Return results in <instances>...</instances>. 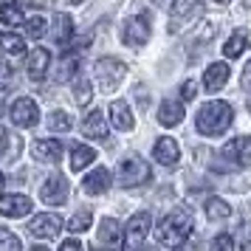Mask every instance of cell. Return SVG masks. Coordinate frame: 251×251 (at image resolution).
<instances>
[{"instance_id": "obj_31", "label": "cell", "mask_w": 251, "mask_h": 251, "mask_svg": "<svg viewBox=\"0 0 251 251\" xmlns=\"http://www.w3.org/2000/svg\"><path fill=\"white\" fill-rule=\"evenodd\" d=\"M48 127H51L54 133H68L71 130V116L62 113V110H57V113L48 116Z\"/></svg>"}, {"instance_id": "obj_5", "label": "cell", "mask_w": 251, "mask_h": 251, "mask_svg": "<svg viewBox=\"0 0 251 251\" xmlns=\"http://www.w3.org/2000/svg\"><path fill=\"white\" fill-rule=\"evenodd\" d=\"M201 14V0H172V12H170V31H181L192 23Z\"/></svg>"}, {"instance_id": "obj_19", "label": "cell", "mask_w": 251, "mask_h": 251, "mask_svg": "<svg viewBox=\"0 0 251 251\" xmlns=\"http://www.w3.org/2000/svg\"><path fill=\"white\" fill-rule=\"evenodd\" d=\"M51 37H54V43L57 46H68L71 37H74V20H71L68 14H54V31H51Z\"/></svg>"}, {"instance_id": "obj_35", "label": "cell", "mask_w": 251, "mask_h": 251, "mask_svg": "<svg viewBox=\"0 0 251 251\" xmlns=\"http://www.w3.org/2000/svg\"><path fill=\"white\" fill-rule=\"evenodd\" d=\"M14 138L9 136V130H3V127H0V158H3V155H9V144H12Z\"/></svg>"}, {"instance_id": "obj_34", "label": "cell", "mask_w": 251, "mask_h": 251, "mask_svg": "<svg viewBox=\"0 0 251 251\" xmlns=\"http://www.w3.org/2000/svg\"><path fill=\"white\" fill-rule=\"evenodd\" d=\"M74 71H76V57L74 54H68V59H62V65H59V79L65 82L74 76Z\"/></svg>"}, {"instance_id": "obj_36", "label": "cell", "mask_w": 251, "mask_h": 251, "mask_svg": "<svg viewBox=\"0 0 251 251\" xmlns=\"http://www.w3.org/2000/svg\"><path fill=\"white\" fill-rule=\"evenodd\" d=\"M212 249H234V240L228 237V234H217L212 240Z\"/></svg>"}, {"instance_id": "obj_12", "label": "cell", "mask_w": 251, "mask_h": 251, "mask_svg": "<svg viewBox=\"0 0 251 251\" xmlns=\"http://www.w3.org/2000/svg\"><path fill=\"white\" fill-rule=\"evenodd\" d=\"M152 155L158 161L161 167H172V164H178V155H181V150H178V141L170 136H161L155 141V147H152Z\"/></svg>"}, {"instance_id": "obj_20", "label": "cell", "mask_w": 251, "mask_h": 251, "mask_svg": "<svg viewBox=\"0 0 251 251\" xmlns=\"http://www.w3.org/2000/svg\"><path fill=\"white\" fill-rule=\"evenodd\" d=\"M99 243H102V246H122V243H125L116 217H104L102 220V226H99Z\"/></svg>"}, {"instance_id": "obj_25", "label": "cell", "mask_w": 251, "mask_h": 251, "mask_svg": "<svg viewBox=\"0 0 251 251\" xmlns=\"http://www.w3.org/2000/svg\"><path fill=\"white\" fill-rule=\"evenodd\" d=\"M228 215H231V209H228V203L223 198H209V201H206V217H209V220L220 223V220H226Z\"/></svg>"}, {"instance_id": "obj_2", "label": "cell", "mask_w": 251, "mask_h": 251, "mask_svg": "<svg viewBox=\"0 0 251 251\" xmlns=\"http://www.w3.org/2000/svg\"><path fill=\"white\" fill-rule=\"evenodd\" d=\"M234 122V110L228 102H206L198 110V133L203 136H223Z\"/></svg>"}, {"instance_id": "obj_27", "label": "cell", "mask_w": 251, "mask_h": 251, "mask_svg": "<svg viewBox=\"0 0 251 251\" xmlns=\"http://www.w3.org/2000/svg\"><path fill=\"white\" fill-rule=\"evenodd\" d=\"M0 23L3 25H20L23 23V9H20V3H3V6H0Z\"/></svg>"}, {"instance_id": "obj_6", "label": "cell", "mask_w": 251, "mask_h": 251, "mask_svg": "<svg viewBox=\"0 0 251 251\" xmlns=\"http://www.w3.org/2000/svg\"><path fill=\"white\" fill-rule=\"evenodd\" d=\"M40 198H43V203L48 206H59L65 203V198H68V181H65V175H48L43 186H40Z\"/></svg>"}, {"instance_id": "obj_28", "label": "cell", "mask_w": 251, "mask_h": 251, "mask_svg": "<svg viewBox=\"0 0 251 251\" xmlns=\"http://www.w3.org/2000/svg\"><path fill=\"white\" fill-rule=\"evenodd\" d=\"M14 82H17V68H14V62L0 57V91L14 88Z\"/></svg>"}, {"instance_id": "obj_16", "label": "cell", "mask_w": 251, "mask_h": 251, "mask_svg": "<svg viewBox=\"0 0 251 251\" xmlns=\"http://www.w3.org/2000/svg\"><path fill=\"white\" fill-rule=\"evenodd\" d=\"M183 122V104L178 99H167V102H161L158 107V125L164 127H175Z\"/></svg>"}, {"instance_id": "obj_11", "label": "cell", "mask_w": 251, "mask_h": 251, "mask_svg": "<svg viewBox=\"0 0 251 251\" xmlns=\"http://www.w3.org/2000/svg\"><path fill=\"white\" fill-rule=\"evenodd\" d=\"M31 198L25 195H3L0 198V215L3 217H25L31 212Z\"/></svg>"}, {"instance_id": "obj_22", "label": "cell", "mask_w": 251, "mask_h": 251, "mask_svg": "<svg viewBox=\"0 0 251 251\" xmlns=\"http://www.w3.org/2000/svg\"><path fill=\"white\" fill-rule=\"evenodd\" d=\"M110 122H113L119 130H130V127H133V113H130V104L122 102V99L110 104Z\"/></svg>"}, {"instance_id": "obj_14", "label": "cell", "mask_w": 251, "mask_h": 251, "mask_svg": "<svg viewBox=\"0 0 251 251\" xmlns=\"http://www.w3.org/2000/svg\"><path fill=\"white\" fill-rule=\"evenodd\" d=\"M37 161H46V164H54V161L62 158V144H59L57 138H40L34 141V147H31Z\"/></svg>"}, {"instance_id": "obj_37", "label": "cell", "mask_w": 251, "mask_h": 251, "mask_svg": "<svg viewBox=\"0 0 251 251\" xmlns=\"http://www.w3.org/2000/svg\"><path fill=\"white\" fill-rule=\"evenodd\" d=\"M195 91H198V85L195 82H183V88H181V96L189 102V99H195Z\"/></svg>"}, {"instance_id": "obj_13", "label": "cell", "mask_w": 251, "mask_h": 251, "mask_svg": "<svg viewBox=\"0 0 251 251\" xmlns=\"http://www.w3.org/2000/svg\"><path fill=\"white\" fill-rule=\"evenodd\" d=\"M48 65H51V54H48V48H34V51L28 54V65H25V71H28V76H31L34 82H40V79H46Z\"/></svg>"}, {"instance_id": "obj_1", "label": "cell", "mask_w": 251, "mask_h": 251, "mask_svg": "<svg viewBox=\"0 0 251 251\" xmlns=\"http://www.w3.org/2000/svg\"><path fill=\"white\" fill-rule=\"evenodd\" d=\"M192 234V212L189 209H172L170 215L164 217L155 228V240H158V246L164 249H178L186 243V237Z\"/></svg>"}, {"instance_id": "obj_18", "label": "cell", "mask_w": 251, "mask_h": 251, "mask_svg": "<svg viewBox=\"0 0 251 251\" xmlns=\"http://www.w3.org/2000/svg\"><path fill=\"white\" fill-rule=\"evenodd\" d=\"M82 133L88 138H104L107 136V122H104L102 110H91V113L82 119Z\"/></svg>"}, {"instance_id": "obj_3", "label": "cell", "mask_w": 251, "mask_h": 251, "mask_svg": "<svg viewBox=\"0 0 251 251\" xmlns=\"http://www.w3.org/2000/svg\"><path fill=\"white\" fill-rule=\"evenodd\" d=\"M150 178H152V170L141 155H130L119 167V183L122 186H141V183H150Z\"/></svg>"}, {"instance_id": "obj_7", "label": "cell", "mask_w": 251, "mask_h": 251, "mask_svg": "<svg viewBox=\"0 0 251 251\" xmlns=\"http://www.w3.org/2000/svg\"><path fill=\"white\" fill-rule=\"evenodd\" d=\"M122 40H125L130 48H141V46H147V40H150V23H147V17H130L125 25H122Z\"/></svg>"}, {"instance_id": "obj_8", "label": "cell", "mask_w": 251, "mask_h": 251, "mask_svg": "<svg viewBox=\"0 0 251 251\" xmlns=\"http://www.w3.org/2000/svg\"><path fill=\"white\" fill-rule=\"evenodd\" d=\"M12 122L17 127H34L37 119H40V110H37V102L34 99H28V96H20V99H14L12 102Z\"/></svg>"}, {"instance_id": "obj_24", "label": "cell", "mask_w": 251, "mask_h": 251, "mask_svg": "<svg viewBox=\"0 0 251 251\" xmlns=\"http://www.w3.org/2000/svg\"><path fill=\"white\" fill-rule=\"evenodd\" d=\"M96 161V150H91V147H74V152H71V170H85L88 164H93Z\"/></svg>"}, {"instance_id": "obj_41", "label": "cell", "mask_w": 251, "mask_h": 251, "mask_svg": "<svg viewBox=\"0 0 251 251\" xmlns=\"http://www.w3.org/2000/svg\"><path fill=\"white\" fill-rule=\"evenodd\" d=\"M0 186H3V172H0Z\"/></svg>"}, {"instance_id": "obj_9", "label": "cell", "mask_w": 251, "mask_h": 251, "mask_svg": "<svg viewBox=\"0 0 251 251\" xmlns=\"http://www.w3.org/2000/svg\"><path fill=\"white\" fill-rule=\"evenodd\" d=\"M150 234V212H138L127 220V228H125V246L133 249V246H141Z\"/></svg>"}, {"instance_id": "obj_17", "label": "cell", "mask_w": 251, "mask_h": 251, "mask_svg": "<svg viewBox=\"0 0 251 251\" xmlns=\"http://www.w3.org/2000/svg\"><path fill=\"white\" fill-rule=\"evenodd\" d=\"M107 186H110V172L104 170V167H96L91 175H85V181H82V189L88 195H102L107 192Z\"/></svg>"}, {"instance_id": "obj_39", "label": "cell", "mask_w": 251, "mask_h": 251, "mask_svg": "<svg viewBox=\"0 0 251 251\" xmlns=\"http://www.w3.org/2000/svg\"><path fill=\"white\" fill-rule=\"evenodd\" d=\"M243 85H251V62L246 65V71H243Z\"/></svg>"}, {"instance_id": "obj_33", "label": "cell", "mask_w": 251, "mask_h": 251, "mask_svg": "<svg viewBox=\"0 0 251 251\" xmlns=\"http://www.w3.org/2000/svg\"><path fill=\"white\" fill-rule=\"evenodd\" d=\"M20 237L12 234L9 228H0V251H20Z\"/></svg>"}, {"instance_id": "obj_21", "label": "cell", "mask_w": 251, "mask_h": 251, "mask_svg": "<svg viewBox=\"0 0 251 251\" xmlns=\"http://www.w3.org/2000/svg\"><path fill=\"white\" fill-rule=\"evenodd\" d=\"M223 155H226V158H234V161H246V158H251V136L231 138L226 147H223Z\"/></svg>"}, {"instance_id": "obj_29", "label": "cell", "mask_w": 251, "mask_h": 251, "mask_svg": "<svg viewBox=\"0 0 251 251\" xmlns=\"http://www.w3.org/2000/svg\"><path fill=\"white\" fill-rule=\"evenodd\" d=\"M91 99H93V85L85 79V76H79V79H76V85H74V102L79 104V107H85Z\"/></svg>"}, {"instance_id": "obj_23", "label": "cell", "mask_w": 251, "mask_h": 251, "mask_svg": "<svg viewBox=\"0 0 251 251\" xmlns=\"http://www.w3.org/2000/svg\"><path fill=\"white\" fill-rule=\"evenodd\" d=\"M0 54L12 59H20L25 54V43L17 34H0Z\"/></svg>"}, {"instance_id": "obj_38", "label": "cell", "mask_w": 251, "mask_h": 251, "mask_svg": "<svg viewBox=\"0 0 251 251\" xmlns=\"http://www.w3.org/2000/svg\"><path fill=\"white\" fill-rule=\"evenodd\" d=\"M65 249H82V243L79 240H62V251Z\"/></svg>"}, {"instance_id": "obj_40", "label": "cell", "mask_w": 251, "mask_h": 251, "mask_svg": "<svg viewBox=\"0 0 251 251\" xmlns=\"http://www.w3.org/2000/svg\"><path fill=\"white\" fill-rule=\"evenodd\" d=\"M215 3H231V0H215Z\"/></svg>"}, {"instance_id": "obj_43", "label": "cell", "mask_w": 251, "mask_h": 251, "mask_svg": "<svg viewBox=\"0 0 251 251\" xmlns=\"http://www.w3.org/2000/svg\"><path fill=\"white\" fill-rule=\"evenodd\" d=\"M71 3H82V0H71Z\"/></svg>"}, {"instance_id": "obj_4", "label": "cell", "mask_w": 251, "mask_h": 251, "mask_svg": "<svg viewBox=\"0 0 251 251\" xmlns=\"http://www.w3.org/2000/svg\"><path fill=\"white\" fill-rule=\"evenodd\" d=\"M125 74H127V65L122 62V59H116V57H104V59L96 62V76H99L104 91L119 88V82L125 79Z\"/></svg>"}, {"instance_id": "obj_10", "label": "cell", "mask_w": 251, "mask_h": 251, "mask_svg": "<svg viewBox=\"0 0 251 251\" xmlns=\"http://www.w3.org/2000/svg\"><path fill=\"white\" fill-rule=\"evenodd\" d=\"M59 228H62V217L59 215H40L31 220V226H28V231H31V237L37 240H51L59 234Z\"/></svg>"}, {"instance_id": "obj_42", "label": "cell", "mask_w": 251, "mask_h": 251, "mask_svg": "<svg viewBox=\"0 0 251 251\" xmlns=\"http://www.w3.org/2000/svg\"><path fill=\"white\" fill-rule=\"evenodd\" d=\"M249 110H251V96H249Z\"/></svg>"}, {"instance_id": "obj_32", "label": "cell", "mask_w": 251, "mask_h": 251, "mask_svg": "<svg viewBox=\"0 0 251 251\" xmlns=\"http://www.w3.org/2000/svg\"><path fill=\"white\" fill-rule=\"evenodd\" d=\"M48 31V23L43 17H31L28 23H25V34L31 37V40H43V34Z\"/></svg>"}, {"instance_id": "obj_26", "label": "cell", "mask_w": 251, "mask_h": 251, "mask_svg": "<svg viewBox=\"0 0 251 251\" xmlns=\"http://www.w3.org/2000/svg\"><path fill=\"white\" fill-rule=\"evenodd\" d=\"M249 46V37H246V31H237V34H231L226 40V46H223V54H226L228 59H237L240 54H243V48Z\"/></svg>"}, {"instance_id": "obj_15", "label": "cell", "mask_w": 251, "mask_h": 251, "mask_svg": "<svg viewBox=\"0 0 251 251\" xmlns=\"http://www.w3.org/2000/svg\"><path fill=\"white\" fill-rule=\"evenodd\" d=\"M226 82H228V65H226V62H212V65L206 68V74H203V88H206L209 93L220 91Z\"/></svg>"}, {"instance_id": "obj_30", "label": "cell", "mask_w": 251, "mask_h": 251, "mask_svg": "<svg viewBox=\"0 0 251 251\" xmlns=\"http://www.w3.org/2000/svg\"><path fill=\"white\" fill-rule=\"evenodd\" d=\"M91 220H93V215L88 212V209H82V212H76V215L68 220V228H71V231H76V234H79V231H88Z\"/></svg>"}]
</instances>
